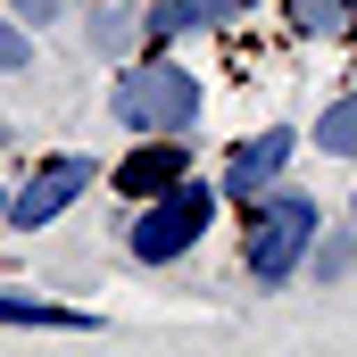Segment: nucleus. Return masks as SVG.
Listing matches in <instances>:
<instances>
[{
  "mask_svg": "<svg viewBox=\"0 0 357 357\" xmlns=\"http://www.w3.org/2000/svg\"><path fill=\"white\" fill-rule=\"evenodd\" d=\"M233 216H241V282L250 291H291L307 274L316 233H324V199L307 183H274L266 199H250Z\"/></svg>",
  "mask_w": 357,
  "mask_h": 357,
  "instance_id": "obj_1",
  "label": "nucleus"
},
{
  "mask_svg": "<svg viewBox=\"0 0 357 357\" xmlns=\"http://www.w3.org/2000/svg\"><path fill=\"white\" fill-rule=\"evenodd\" d=\"M216 216H225V191L216 175H191L167 183V191H150V199H133V225H125V258L133 266H183L208 233H216Z\"/></svg>",
  "mask_w": 357,
  "mask_h": 357,
  "instance_id": "obj_2",
  "label": "nucleus"
},
{
  "mask_svg": "<svg viewBox=\"0 0 357 357\" xmlns=\"http://www.w3.org/2000/svg\"><path fill=\"white\" fill-rule=\"evenodd\" d=\"M199 108H208V84L167 50H133L108 91V116L125 133H199Z\"/></svg>",
  "mask_w": 357,
  "mask_h": 357,
  "instance_id": "obj_3",
  "label": "nucleus"
},
{
  "mask_svg": "<svg viewBox=\"0 0 357 357\" xmlns=\"http://www.w3.org/2000/svg\"><path fill=\"white\" fill-rule=\"evenodd\" d=\"M91 183H100V167H91V150H50V158H33L25 167V183L8 191V233H42V225H59L75 199H84Z\"/></svg>",
  "mask_w": 357,
  "mask_h": 357,
  "instance_id": "obj_4",
  "label": "nucleus"
},
{
  "mask_svg": "<svg viewBox=\"0 0 357 357\" xmlns=\"http://www.w3.org/2000/svg\"><path fill=\"white\" fill-rule=\"evenodd\" d=\"M291 158H299V125H258V133L225 142V158H216L225 208H250V199H266L274 183H291Z\"/></svg>",
  "mask_w": 357,
  "mask_h": 357,
  "instance_id": "obj_5",
  "label": "nucleus"
},
{
  "mask_svg": "<svg viewBox=\"0 0 357 357\" xmlns=\"http://www.w3.org/2000/svg\"><path fill=\"white\" fill-rule=\"evenodd\" d=\"M199 167V150H191V133H133V150L108 167V183L125 191V199H150V191H167Z\"/></svg>",
  "mask_w": 357,
  "mask_h": 357,
  "instance_id": "obj_6",
  "label": "nucleus"
},
{
  "mask_svg": "<svg viewBox=\"0 0 357 357\" xmlns=\"http://www.w3.org/2000/svg\"><path fill=\"white\" fill-rule=\"evenodd\" d=\"M241 8H250V0H142V33H150V50H175L191 33L241 25Z\"/></svg>",
  "mask_w": 357,
  "mask_h": 357,
  "instance_id": "obj_7",
  "label": "nucleus"
},
{
  "mask_svg": "<svg viewBox=\"0 0 357 357\" xmlns=\"http://www.w3.org/2000/svg\"><path fill=\"white\" fill-rule=\"evenodd\" d=\"M0 324H8V333H100V316H91V307L33 299V291H0Z\"/></svg>",
  "mask_w": 357,
  "mask_h": 357,
  "instance_id": "obj_8",
  "label": "nucleus"
},
{
  "mask_svg": "<svg viewBox=\"0 0 357 357\" xmlns=\"http://www.w3.org/2000/svg\"><path fill=\"white\" fill-rule=\"evenodd\" d=\"M84 42L100 50V59H116V67H125L133 50H150V33H142V0H100V8L84 17Z\"/></svg>",
  "mask_w": 357,
  "mask_h": 357,
  "instance_id": "obj_9",
  "label": "nucleus"
},
{
  "mask_svg": "<svg viewBox=\"0 0 357 357\" xmlns=\"http://www.w3.org/2000/svg\"><path fill=\"white\" fill-rule=\"evenodd\" d=\"M282 33L291 42H341V33H357V0H282Z\"/></svg>",
  "mask_w": 357,
  "mask_h": 357,
  "instance_id": "obj_10",
  "label": "nucleus"
},
{
  "mask_svg": "<svg viewBox=\"0 0 357 357\" xmlns=\"http://www.w3.org/2000/svg\"><path fill=\"white\" fill-rule=\"evenodd\" d=\"M307 142H316L324 158H341V167H357V91H333V100L316 108Z\"/></svg>",
  "mask_w": 357,
  "mask_h": 357,
  "instance_id": "obj_11",
  "label": "nucleus"
},
{
  "mask_svg": "<svg viewBox=\"0 0 357 357\" xmlns=\"http://www.w3.org/2000/svg\"><path fill=\"white\" fill-rule=\"evenodd\" d=\"M349 274H357V225H324L316 250H307V274H299V282L333 291V282H349Z\"/></svg>",
  "mask_w": 357,
  "mask_h": 357,
  "instance_id": "obj_12",
  "label": "nucleus"
},
{
  "mask_svg": "<svg viewBox=\"0 0 357 357\" xmlns=\"http://www.w3.org/2000/svg\"><path fill=\"white\" fill-rule=\"evenodd\" d=\"M8 75H33V25H17L8 8H0V84Z\"/></svg>",
  "mask_w": 357,
  "mask_h": 357,
  "instance_id": "obj_13",
  "label": "nucleus"
},
{
  "mask_svg": "<svg viewBox=\"0 0 357 357\" xmlns=\"http://www.w3.org/2000/svg\"><path fill=\"white\" fill-rule=\"evenodd\" d=\"M67 8H75V0H8V17H17V25H59Z\"/></svg>",
  "mask_w": 357,
  "mask_h": 357,
  "instance_id": "obj_14",
  "label": "nucleus"
},
{
  "mask_svg": "<svg viewBox=\"0 0 357 357\" xmlns=\"http://www.w3.org/2000/svg\"><path fill=\"white\" fill-rule=\"evenodd\" d=\"M0 216H8V183H0Z\"/></svg>",
  "mask_w": 357,
  "mask_h": 357,
  "instance_id": "obj_15",
  "label": "nucleus"
},
{
  "mask_svg": "<svg viewBox=\"0 0 357 357\" xmlns=\"http://www.w3.org/2000/svg\"><path fill=\"white\" fill-rule=\"evenodd\" d=\"M349 225H357V191H349Z\"/></svg>",
  "mask_w": 357,
  "mask_h": 357,
  "instance_id": "obj_16",
  "label": "nucleus"
}]
</instances>
